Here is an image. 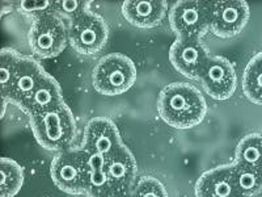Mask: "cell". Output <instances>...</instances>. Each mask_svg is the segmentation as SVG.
I'll return each instance as SVG.
<instances>
[{"label": "cell", "mask_w": 262, "mask_h": 197, "mask_svg": "<svg viewBox=\"0 0 262 197\" xmlns=\"http://www.w3.org/2000/svg\"><path fill=\"white\" fill-rule=\"evenodd\" d=\"M195 197H242L236 188L232 164L203 173L195 184Z\"/></svg>", "instance_id": "cell-13"}, {"label": "cell", "mask_w": 262, "mask_h": 197, "mask_svg": "<svg viewBox=\"0 0 262 197\" xmlns=\"http://www.w3.org/2000/svg\"><path fill=\"white\" fill-rule=\"evenodd\" d=\"M123 146L116 124L107 117H95L85 126L83 150L92 155L107 158Z\"/></svg>", "instance_id": "cell-9"}, {"label": "cell", "mask_w": 262, "mask_h": 197, "mask_svg": "<svg viewBox=\"0 0 262 197\" xmlns=\"http://www.w3.org/2000/svg\"><path fill=\"white\" fill-rule=\"evenodd\" d=\"M21 58L23 55L11 48H4L0 53V84H2V96H3V113L8 96L12 90Z\"/></svg>", "instance_id": "cell-20"}, {"label": "cell", "mask_w": 262, "mask_h": 197, "mask_svg": "<svg viewBox=\"0 0 262 197\" xmlns=\"http://www.w3.org/2000/svg\"><path fill=\"white\" fill-rule=\"evenodd\" d=\"M91 2H80V0H58V2H54V12L60 13V15H64L70 18H76L79 16H81L83 13L88 12L90 11Z\"/></svg>", "instance_id": "cell-24"}, {"label": "cell", "mask_w": 262, "mask_h": 197, "mask_svg": "<svg viewBox=\"0 0 262 197\" xmlns=\"http://www.w3.org/2000/svg\"><path fill=\"white\" fill-rule=\"evenodd\" d=\"M210 54L201 38H180L172 44L169 61L173 67L189 79H200Z\"/></svg>", "instance_id": "cell-10"}, {"label": "cell", "mask_w": 262, "mask_h": 197, "mask_svg": "<svg viewBox=\"0 0 262 197\" xmlns=\"http://www.w3.org/2000/svg\"><path fill=\"white\" fill-rule=\"evenodd\" d=\"M235 163L262 168V134L252 133L237 144Z\"/></svg>", "instance_id": "cell-21"}, {"label": "cell", "mask_w": 262, "mask_h": 197, "mask_svg": "<svg viewBox=\"0 0 262 197\" xmlns=\"http://www.w3.org/2000/svg\"><path fill=\"white\" fill-rule=\"evenodd\" d=\"M158 111L164 123L172 128L190 129L202 123L207 105L195 87L189 83H172L161 90Z\"/></svg>", "instance_id": "cell-1"}, {"label": "cell", "mask_w": 262, "mask_h": 197, "mask_svg": "<svg viewBox=\"0 0 262 197\" xmlns=\"http://www.w3.org/2000/svg\"><path fill=\"white\" fill-rule=\"evenodd\" d=\"M69 32L54 13L41 16L33 21L29 32V45L41 58L57 57L69 44Z\"/></svg>", "instance_id": "cell-6"}, {"label": "cell", "mask_w": 262, "mask_h": 197, "mask_svg": "<svg viewBox=\"0 0 262 197\" xmlns=\"http://www.w3.org/2000/svg\"><path fill=\"white\" fill-rule=\"evenodd\" d=\"M30 126L37 142L51 151L70 149L76 135V121L66 103L45 113L30 116Z\"/></svg>", "instance_id": "cell-2"}, {"label": "cell", "mask_w": 262, "mask_h": 197, "mask_svg": "<svg viewBox=\"0 0 262 197\" xmlns=\"http://www.w3.org/2000/svg\"><path fill=\"white\" fill-rule=\"evenodd\" d=\"M201 84L215 100H226L236 90L237 76L232 62L219 55H210L201 74Z\"/></svg>", "instance_id": "cell-8"}, {"label": "cell", "mask_w": 262, "mask_h": 197, "mask_svg": "<svg viewBox=\"0 0 262 197\" xmlns=\"http://www.w3.org/2000/svg\"><path fill=\"white\" fill-rule=\"evenodd\" d=\"M134 197H169L165 187L160 180L151 176H143L138 180L135 189L133 191Z\"/></svg>", "instance_id": "cell-23"}, {"label": "cell", "mask_w": 262, "mask_h": 197, "mask_svg": "<svg viewBox=\"0 0 262 197\" xmlns=\"http://www.w3.org/2000/svg\"><path fill=\"white\" fill-rule=\"evenodd\" d=\"M107 37L109 28L106 21L91 11L74 18L70 25V42L81 54L91 55L101 50L106 44Z\"/></svg>", "instance_id": "cell-7"}, {"label": "cell", "mask_w": 262, "mask_h": 197, "mask_svg": "<svg viewBox=\"0 0 262 197\" xmlns=\"http://www.w3.org/2000/svg\"><path fill=\"white\" fill-rule=\"evenodd\" d=\"M167 13V3L163 0L149 2H125L122 4V15L131 25L138 28H152L161 23Z\"/></svg>", "instance_id": "cell-16"}, {"label": "cell", "mask_w": 262, "mask_h": 197, "mask_svg": "<svg viewBox=\"0 0 262 197\" xmlns=\"http://www.w3.org/2000/svg\"><path fill=\"white\" fill-rule=\"evenodd\" d=\"M86 152V151H85ZM86 197H116L105 172L104 158L86 152Z\"/></svg>", "instance_id": "cell-17"}, {"label": "cell", "mask_w": 262, "mask_h": 197, "mask_svg": "<svg viewBox=\"0 0 262 197\" xmlns=\"http://www.w3.org/2000/svg\"><path fill=\"white\" fill-rule=\"evenodd\" d=\"M17 8L21 13L36 20L41 16L54 13V2H20L17 3Z\"/></svg>", "instance_id": "cell-25"}, {"label": "cell", "mask_w": 262, "mask_h": 197, "mask_svg": "<svg viewBox=\"0 0 262 197\" xmlns=\"http://www.w3.org/2000/svg\"><path fill=\"white\" fill-rule=\"evenodd\" d=\"M212 23V2L182 0L169 12V24L180 38H201Z\"/></svg>", "instance_id": "cell-4"}, {"label": "cell", "mask_w": 262, "mask_h": 197, "mask_svg": "<svg viewBox=\"0 0 262 197\" xmlns=\"http://www.w3.org/2000/svg\"><path fill=\"white\" fill-rule=\"evenodd\" d=\"M104 167L114 193L122 194L130 192L131 185L134 184L137 178L138 166L127 146L123 145L112 155L105 158Z\"/></svg>", "instance_id": "cell-12"}, {"label": "cell", "mask_w": 262, "mask_h": 197, "mask_svg": "<svg viewBox=\"0 0 262 197\" xmlns=\"http://www.w3.org/2000/svg\"><path fill=\"white\" fill-rule=\"evenodd\" d=\"M2 197H13L24 184V170L13 159H2Z\"/></svg>", "instance_id": "cell-22"}, {"label": "cell", "mask_w": 262, "mask_h": 197, "mask_svg": "<svg viewBox=\"0 0 262 197\" xmlns=\"http://www.w3.org/2000/svg\"><path fill=\"white\" fill-rule=\"evenodd\" d=\"M232 171L240 196L252 197L262 191V168L233 163Z\"/></svg>", "instance_id": "cell-18"}, {"label": "cell", "mask_w": 262, "mask_h": 197, "mask_svg": "<svg viewBox=\"0 0 262 197\" xmlns=\"http://www.w3.org/2000/svg\"><path fill=\"white\" fill-rule=\"evenodd\" d=\"M48 72L42 69V66L30 57L23 55L18 65L17 74L13 82L12 90L8 96L9 102L15 103L18 107L24 104L25 100L36 90L37 86L46 76Z\"/></svg>", "instance_id": "cell-14"}, {"label": "cell", "mask_w": 262, "mask_h": 197, "mask_svg": "<svg viewBox=\"0 0 262 197\" xmlns=\"http://www.w3.org/2000/svg\"><path fill=\"white\" fill-rule=\"evenodd\" d=\"M50 175L55 185L66 193H85L86 152L71 147L59 151L51 162Z\"/></svg>", "instance_id": "cell-5"}, {"label": "cell", "mask_w": 262, "mask_h": 197, "mask_svg": "<svg viewBox=\"0 0 262 197\" xmlns=\"http://www.w3.org/2000/svg\"><path fill=\"white\" fill-rule=\"evenodd\" d=\"M62 104H64V100L59 83L51 75L46 74L45 78L42 79L41 83L20 108L29 116H36L51 111Z\"/></svg>", "instance_id": "cell-15"}, {"label": "cell", "mask_w": 262, "mask_h": 197, "mask_svg": "<svg viewBox=\"0 0 262 197\" xmlns=\"http://www.w3.org/2000/svg\"><path fill=\"white\" fill-rule=\"evenodd\" d=\"M137 81L134 62L119 53L109 54L98 61L93 69L92 82L97 92L106 96L125 93Z\"/></svg>", "instance_id": "cell-3"}, {"label": "cell", "mask_w": 262, "mask_h": 197, "mask_svg": "<svg viewBox=\"0 0 262 197\" xmlns=\"http://www.w3.org/2000/svg\"><path fill=\"white\" fill-rule=\"evenodd\" d=\"M243 91L248 100L254 104H262V53L248 62L243 75Z\"/></svg>", "instance_id": "cell-19"}, {"label": "cell", "mask_w": 262, "mask_h": 197, "mask_svg": "<svg viewBox=\"0 0 262 197\" xmlns=\"http://www.w3.org/2000/svg\"><path fill=\"white\" fill-rule=\"evenodd\" d=\"M116 197H134L133 196V192H127V193H122V194H117Z\"/></svg>", "instance_id": "cell-26"}, {"label": "cell", "mask_w": 262, "mask_h": 197, "mask_svg": "<svg viewBox=\"0 0 262 197\" xmlns=\"http://www.w3.org/2000/svg\"><path fill=\"white\" fill-rule=\"evenodd\" d=\"M249 18V7L245 2H212L211 30L217 37L229 38L242 32Z\"/></svg>", "instance_id": "cell-11"}]
</instances>
